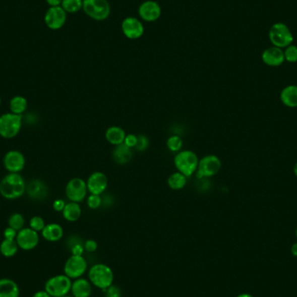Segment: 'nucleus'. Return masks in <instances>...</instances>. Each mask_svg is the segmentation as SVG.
Wrapping results in <instances>:
<instances>
[{"label": "nucleus", "instance_id": "obj_40", "mask_svg": "<svg viewBox=\"0 0 297 297\" xmlns=\"http://www.w3.org/2000/svg\"><path fill=\"white\" fill-rule=\"evenodd\" d=\"M71 251H72V256H83L84 251H85V247L81 244L77 243V244L72 245Z\"/></svg>", "mask_w": 297, "mask_h": 297}, {"label": "nucleus", "instance_id": "obj_37", "mask_svg": "<svg viewBox=\"0 0 297 297\" xmlns=\"http://www.w3.org/2000/svg\"><path fill=\"white\" fill-rule=\"evenodd\" d=\"M137 143H138V136H135L134 134L126 135L124 144H126L130 148H134Z\"/></svg>", "mask_w": 297, "mask_h": 297}, {"label": "nucleus", "instance_id": "obj_28", "mask_svg": "<svg viewBox=\"0 0 297 297\" xmlns=\"http://www.w3.org/2000/svg\"><path fill=\"white\" fill-rule=\"evenodd\" d=\"M167 184L169 187L174 191H179L183 188L185 187L187 184V176L180 172H175L169 175V179L167 180Z\"/></svg>", "mask_w": 297, "mask_h": 297}, {"label": "nucleus", "instance_id": "obj_13", "mask_svg": "<svg viewBox=\"0 0 297 297\" xmlns=\"http://www.w3.org/2000/svg\"><path fill=\"white\" fill-rule=\"evenodd\" d=\"M16 241L21 250L25 251L34 250L39 243L38 232L35 231L30 227L22 228L18 232Z\"/></svg>", "mask_w": 297, "mask_h": 297}, {"label": "nucleus", "instance_id": "obj_33", "mask_svg": "<svg viewBox=\"0 0 297 297\" xmlns=\"http://www.w3.org/2000/svg\"><path fill=\"white\" fill-rule=\"evenodd\" d=\"M285 61L288 63L297 62V46L294 44H290L286 47L284 51Z\"/></svg>", "mask_w": 297, "mask_h": 297}, {"label": "nucleus", "instance_id": "obj_3", "mask_svg": "<svg viewBox=\"0 0 297 297\" xmlns=\"http://www.w3.org/2000/svg\"><path fill=\"white\" fill-rule=\"evenodd\" d=\"M23 116L14 113H4L0 116V137L6 139L15 138L21 131Z\"/></svg>", "mask_w": 297, "mask_h": 297}, {"label": "nucleus", "instance_id": "obj_22", "mask_svg": "<svg viewBox=\"0 0 297 297\" xmlns=\"http://www.w3.org/2000/svg\"><path fill=\"white\" fill-rule=\"evenodd\" d=\"M42 233V236L46 241L57 242L61 240L64 235V229H63L62 226L58 224V223H49L46 224L44 227V229L41 231Z\"/></svg>", "mask_w": 297, "mask_h": 297}, {"label": "nucleus", "instance_id": "obj_29", "mask_svg": "<svg viewBox=\"0 0 297 297\" xmlns=\"http://www.w3.org/2000/svg\"><path fill=\"white\" fill-rule=\"evenodd\" d=\"M25 220L22 214L20 213H13L8 219V225L11 228H14L19 232L22 228H25Z\"/></svg>", "mask_w": 297, "mask_h": 297}, {"label": "nucleus", "instance_id": "obj_26", "mask_svg": "<svg viewBox=\"0 0 297 297\" xmlns=\"http://www.w3.org/2000/svg\"><path fill=\"white\" fill-rule=\"evenodd\" d=\"M9 106L11 112L23 116L28 107V102L22 96H15L10 100Z\"/></svg>", "mask_w": 297, "mask_h": 297}, {"label": "nucleus", "instance_id": "obj_6", "mask_svg": "<svg viewBox=\"0 0 297 297\" xmlns=\"http://www.w3.org/2000/svg\"><path fill=\"white\" fill-rule=\"evenodd\" d=\"M269 38L273 46L278 47L281 49L290 45L294 40V36L290 29L283 23H275L270 27Z\"/></svg>", "mask_w": 297, "mask_h": 297}, {"label": "nucleus", "instance_id": "obj_48", "mask_svg": "<svg viewBox=\"0 0 297 297\" xmlns=\"http://www.w3.org/2000/svg\"><path fill=\"white\" fill-rule=\"evenodd\" d=\"M295 236H296V238H297V227H296V229H295Z\"/></svg>", "mask_w": 297, "mask_h": 297}, {"label": "nucleus", "instance_id": "obj_5", "mask_svg": "<svg viewBox=\"0 0 297 297\" xmlns=\"http://www.w3.org/2000/svg\"><path fill=\"white\" fill-rule=\"evenodd\" d=\"M72 285V279L67 275H55L45 282L44 290L51 297L65 296L71 292Z\"/></svg>", "mask_w": 297, "mask_h": 297}, {"label": "nucleus", "instance_id": "obj_31", "mask_svg": "<svg viewBox=\"0 0 297 297\" xmlns=\"http://www.w3.org/2000/svg\"><path fill=\"white\" fill-rule=\"evenodd\" d=\"M183 140L179 137V135H173L170 136L166 142L167 148L172 152H179L183 147Z\"/></svg>", "mask_w": 297, "mask_h": 297}, {"label": "nucleus", "instance_id": "obj_50", "mask_svg": "<svg viewBox=\"0 0 297 297\" xmlns=\"http://www.w3.org/2000/svg\"><path fill=\"white\" fill-rule=\"evenodd\" d=\"M1 103H2V100H1V98H0V106H1Z\"/></svg>", "mask_w": 297, "mask_h": 297}, {"label": "nucleus", "instance_id": "obj_24", "mask_svg": "<svg viewBox=\"0 0 297 297\" xmlns=\"http://www.w3.org/2000/svg\"><path fill=\"white\" fill-rule=\"evenodd\" d=\"M126 137L124 129L118 126H111L107 129L105 132V138L107 142L112 145H119L125 142V138Z\"/></svg>", "mask_w": 297, "mask_h": 297}, {"label": "nucleus", "instance_id": "obj_49", "mask_svg": "<svg viewBox=\"0 0 297 297\" xmlns=\"http://www.w3.org/2000/svg\"><path fill=\"white\" fill-rule=\"evenodd\" d=\"M62 297H74V296H70V295H68V294H67V295H65V296H62Z\"/></svg>", "mask_w": 297, "mask_h": 297}, {"label": "nucleus", "instance_id": "obj_35", "mask_svg": "<svg viewBox=\"0 0 297 297\" xmlns=\"http://www.w3.org/2000/svg\"><path fill=\"white\" fill-rule=\"evenodd\" d=\"M87 205L91 210H97L102 206V197L99 195L91 194L87 198Z\"/></svg>", "mask_w": 297, "mask_h": 297}, {"label": "nucleus", "instance_id": "obj_39", "mask_svg": "<svg viewBox=\"0 0 297 297\" xmlns=\"http://www.w3.org/2000/svg\"><path fill=\"white\" fill-rule=\"evenodd\" d=\"M17 234H18V231L15 230L14 228H11L9 226L4 230V237H5V239L14 240L17 237Z\"/></svg>", "mask_w": 297, "mask_h": 297}, {"label": "nucleus", "instance_id": "obj_20", "mask_svg": "<svg viewBox=\"0 0 297 297\" xmlns=\"http://www.w3.org/2000/svg\"><path fill=\"white\" fill-rule=\"evenodd\" d=\"M132 148H130L126 144H123L116 145L112 152L113 160L119 165H125L131 162L133 157Z\"/></svg>", "mask_w": 297, "mask_h": 297}, {"label": "nucleus", "instance_id": "obj_14", "mask_svg": "<svg viewBox=\"0 0 297 297\" xmlns=\"http://www.w3.org/2000/svg\"><path fill=\"white\" fill-rule=\"evenodd\" d=\"M86 185H87V190L90 191L91 194L100 196L106 191L108 179H107L106 175L103 172H94L89 176Z\"/></svg>", "mask_w": 297, "mask_h": 297}, {"label": "nucleus", "instance_id": "obj_7", "mask_svg": "<svg viewBox=\"0 0 297 297\" xmlns=\"http://www.w3.org/2000/svg\"><path fill=\"white\" fill-rule=\"evenodd\" d=\"M222 168V162L216 155H207L203 156L198 163L196 177L198 180L211 177L216 175Z\"/></svg>", "mask_w": 297, "mask_h": 297}, {"label": "nucleus", "instance_id": "obj_11", "mask_svg": "<svg viewBox=\"0 0 297 297\" xmlns=\"http://www.w3.org/2000/svg\"><path fill=\"white\" fill-rule=\"evenodd\" d=\"M67 13L62 7H50L44 15V23L48 28L56 31L65 25Z\"/></svg>", "mask_w": 297, "mask_h": 297}, {"label": "nucleus", "instance_id": "obj_16", "mask_svg": "<svg viewBox=\"0 0 297 297\" xmlns=\"http://www.w3.org/2000/svg\"><path fill=\"white\" fill-rule=\"evenodd\" d=\"M28 197L35 201H44L49 195V188L44 182L33 179L26 185V191Z\"/></svg>", "mask_w": 297, "mask_h": 297}, {"label": "nucleus", "instance_id": "obj_15", "mask_svg": "<svg viewBox=\"0 0 297 297\" xmlns=\"http://www.w3.org/2000/svg\"><path fill=\"white\" fill-rule=\"evenodd\" d=\"M122 31L126 38L138 39L144 34V25L138 19L129 17L123 21Z\"/></svg>", "mask_w": 297, "mask_h": 297}, {"label": "nucleus", "instance_id": "obj_32", "mask_svg": "<svg viewBox=\"0 0 297 297\" xmlns=\"http://www.w3.org/2000/svg\"><path fill=\"white\" fill-rule=\"evenodd\" d=\"M29 225H30V228H32L35 231L41 232L44 229L46 224L44 222V219L42 218L41 216H35L31 217L30 222H29Z\"/></svg>", "mask_w": 297, "mask_h": 297}, {"label": "nucleus", "instance_id": "obj_41", "mask_svg": "<svg viewBox=\"0 0 297 297\" xmlns=\"http://www.w3.org/2000/svg\"><path fill=\"white\" fill-rule=\"evenodd\" d=\"M66 203L63 199H56L52 203V208L55 211L57 212H62L65 207H66Z\"/></svg>", "mask_w": 297, "mask_h": 297}, {"label": "nucleus", "instance_id": "obj_27", "mask_svg": "<svg viewBox=\"0 0 297 297\" xmlns=\"http://www.w3.org/2000/svg\"><path fill=\"white\" fill-rule=\"evenodd\" d=\"M19 247L16 239L14 240H10V239H4L1 244H0V252L3 255L4 257L10 258L15 256Z\"/></svg>", "mask_w": 297, "mask_h": 297}, {"label": "nucleus", "instance_id": "obj_19", "mask_svg": "<svg viewBox=\"0 0 297 297\" xmlns=\"http://www.w3.org/2000/svg\"><path fill=\"white\" fill-rule=\"evenodd\" d=\"M72 296L74 297H91L92 294V284L91 281L85 278L75 279L72 281Z\"/></svg>", "mask_w": 297, "mask_h": 297}, {"label": "nucleus", "instance_id": "obj_45", "mask_svg": "<svg viewBox=\"0 0 297 297\" xmlns=\"http://www.w3.org/2000/svg\"><path fill=\"white\" fill-rule=\"evenodd\" d=\"M291 253L294 257H297V243L293 244L291 247Z\"/></svg>", "mask_w": 297, "mask_h": 297}, {"label": "nucleus", "instance_id": "obj_18", "mask_svg": "<svg viewBox=\"0 0 297 297\" xmlns=\"http://www.w3.org/2000/svg\"><path fill=\"white\" fill-rule=\"evenodd\" d=\"M262 60L268 66L278 67L284 63V52L278 47H269L262 54Z\"/></svg>", "mask_w": 297, "mask_h": 297}, {"label": "nucleus", "instance_id": "obj_21", "mask_svg": "<svg viewBox=\"0 0 297 297\" xmlns=\"http://www.w3.org/2000/svg\"><path fill=\"white\" fill-rule=\"evenodd\" d=\"M282 104L288 108L297 107V85H290L282 89L280 94Z\"/></svg>", "mask_w": 297, "mask_h": 297}, {"label": "nucleus", "instance_id": "obj_43", "mask_svg": "<svg viewBox=\"0 0 297 297\" xmlns=\"http://www.w3.org/2000/svg\"><path fill=\"white\" fill-rule=\"evenodd\" d=\"M63 0H46L50 7H61Z\"/></svg>", "mask_w": 297, "mask_h": 297}, {"label": "nucleus", "instance_id": "obj_42", "mask_svg": "<svg viewBox=\"0 0 297 297\" xmlns=\"http://www.w3.org/2000/svg\"><path fill=\"white\" fill-rule=\"evenodd\" d=\"M113 203H114V199H113L112 196L107 194L102 197V206L103 208H109V207L112 206Z\"/></svg>", "mask_w": 297, "mask_h": 297}, {"label": "nucleus", "instance_id": "obj_1", "mask_svg": "<svg viewBox=\"0 0 297 297\" xmlns=\"http://www.w3.org/2000/svg\"><path fill=\"white\" fill-rule=\"evenodd\" d=\"M26 191V183L19 173H9L0 181V195L7 200H15Z\"/></svg>", "mask_w": 297, "mask_h": 297}, {"label": "nucleus", "instance_id": "obj_30", "mask_svg": "<svg viewBox=\"0 0 297 297\" xmlns=\"http://www.w3.org/2000/svg\"><path fill=\"white\" fill-rule=\"evenodd\" d=\"M61 7L66 13H76L83 9V0H63Z\"/></svg>", "mask_w": 297, "mask_h": 297}, {"label": "nucleus", "instance_id": "obj_25", "mask_svg": "<svg viewBox=\"0 0 297 297\" xmlns=\"http://www.w3.org/2000/svg\"><path fill=\"white\" fill-rule=\"evenodd\" d=\"M63 216L68 222H76L80 218L82 214L81 207L78 203L70 202L66 203L65 209L62 211Z\"/></svg>", "mask_w": 297, "mask_h": 297}, {"label": "nucleus", "instance_id": "obj_23", "mask_svg": "<svg viewBox=\"0 0 297 297\" xmlns=\"http://www.w3.org/2000/svg\"><path fill=\"white\" fill-rule=\"evenodd\" d=\"M19 285L9 278L0 279V297H19Z\"/></svg>", "mask_w": 297, "mask_h": 297}, {"label": "nucleus", "instance_id": "obj_4", "mask_svg": "<svg viewBox=\"0 0 297 297\" xmlns=\"http://www.w3.org/2000/svg\"><path fill=\"white\" fill-rule=\"evenodd\" d=\"M199 158L192 150L179 151L174 158V164L180 173L185 176H191L197 171Z\"/></svg>", "mask_w": 297, "mask_h": 297}, {"label": "nucleus", "instance_id": "obj_9", "mask_svg": "<svg viewBox=\"0 0 297 297\" xmlns=\"http://www.w3.org/2000/svg\"><path fill=\"white\" fill-rule=\"evenodd\" d=\"M87 261L83 256H72L66 261L64 271L65 275L72 279H78L85 275L87 270Z\"/></svg>", "mask_w": 297, "mask_h": 297}, {"label": "nucleus", "instance_id": "obj_38", "mask_svg": "<svg viewBox=\"0 0 297 297\" xmlns=\"http://www.w3.org/2000/svg\"><path fill=\"white\" fill-rule=\"evenodd\" d=\"M84 247H85V250H86L87 252L93 253V252H95V251L97 250V243L95 241V240L89 239V240L85 242V246H84Z\"/></svg>", "mask_w": 297, "mask_h": 297}, {"label": "nucleus", "instance_id": "obj_17", "mask_svg": "<svg viewBox=\"0 0 297 297\" xmlns=\"http://www.w3.org/2000/svg\"><path fill=\"white\" fill-rule=\"evenodd\" d=\"M141 19L147 22H154L161 16V7L155 1H145L141 5L138 10Z\"/></svg>", "mask_w": 297, "mask_h": 297}, {"label": "nucleus", "instance_id": "obj_34", "mask_svg": "<svg viewBox=\"0 0 297 297\" xmlns=\"http://www.w3.org/2000/svg\"><path fill=\"white\" fill-rule=\"evenodd\" d=\"M149 145H150L149 138L145 135H138V143L136 144L134 149L138 152H143L147 150Z\"/></svg>", "mask_w": 297, "mask_h": 297}, {"label": "nucleus", "instance_id": "obj_46", "mask_svg": "<svg viewBox=\"0 0 297 297\" xmlns=\"http://www.w3.org/2000/svg\"><path fill=\"white\" fill-rule=\"evenodd\" d=\"M236 297H253V295H251L250 294H241L237 295Z\"/></svg>", "mask_w": 297, "mask_h": 297}, {"label": "nucleus", "instance_id": "obj_8", "mask_svg": "<svg viewBox=\"0 0 297 297\" xmlns=\"http://www.w3.org/2000/svg\"><path fill=\"white\" fill-rule=\"evenodd\" d=\"M83 10L86 15L97 21L105 20L110 13L107 0H83Z\"/></svg>", "mask_w": 297, "mask_h": 297}, {"label": "nucleus", "instance_id": "obj_47", "mask_svg": "<svg viewBox=\"0 0 297 297\" xmlns=\"http://www.w3.org/2000/svg\"><path fill=\"white\" fill-rule=\"evenodd\" d=\"M294 174L295 176L297 177V162L295 163L294 166Z\"/></svg>", "mask_w": 297, "mask_h": 297}, {"label": "nucleus", "instance_id": "obj_10", "mask_svg": "<svg viewBox=\"0 0 297 297\" xmlns=\"http://www.w3.org/2000/svg\"><path fill=\"white\" fill-rule=\"evenodd\" d=\"M87 185L85 180L75 177L70 180L66 187V195L71 202L81 203L87 194Z\"/></svg>", "mask_w": 297, "mask_h": 297}, {"label": "nucleus", "instance_id": "obj_12", "mask_svg": "<svg viewBox=\"0 0 297 297\" xmlns=\"http://www.w3.org/2000/svg\"><path fill=\"white\" fill-rule=\"evenodd\" d=\"M25 156L19 150H13L8 151L3 158L5 169L9 173H19L25 169Z\"/></svg>", "mask_w": 297, "mask_h": 297}, {"label": "nucleus", "instance_id": "obj_44", "mask_svg": "<svg viewBox=\"0 0 297 297\" xmlns=\"http://www.w3.org/2000/svg\"><path fill=\"white\" fill-rule=\"evenodd\" d=\"M32 297H51L45 290H39L35 293Z\"/></svg>", "mask_w": 297, "mask_h": 297}, {"label": "nucleus", "instance_id": "obj_36", "mask_svg": "<svg viewBox=\"0 0 297 297\" xmlns=\"http://www.w3.org/2000/svg\"><path fill=\"white\" fill-rule=\"evenodd\" d=\"M103 292L105 293V297H122V291L116 285H111Z\"/></svg>", "mask_w": 297, "mask_h": 297}, {"label": "nucleus", "instance_id": "obj_2", "mask_svg": "<svg viewBox=\"0 0 297 297\" xmlns=\"http://www.w3.org/2000/svg\"><path fill=\"white\" fill-rule=\"evenodd\" d=\"M88 278L96 288L105 290L114 282V273L110 267L106 264L97 263L89 269Z\"/></svg>", "mask_w": 297, "mask_h": 297}]
</instances>
